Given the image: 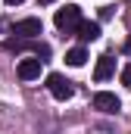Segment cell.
I'll return each mask as SVG.
<instances>
[{"label": "cell", "instance_id": "obj_1", "mask_svg": "<svg viewBox=\"0 0 131 134\" xmlns=\"http://www.w3.org/2000/svg\"><path fill=\"white\" fill-rule=\"evenodd\" d=\"M53 22H56V28H59V31L72 34V31H78V25H81L84 19H81V9H78L75 3H69V6H63V9H56Z\"/></svg>", "mask_w": 131, "mask_h": 134}, {"label": "cell", "instance_id": "obj_2", "mask_svg": "<svg viewBox=\"0 0 131 134\" xmlns=\"http://www.w3.org/2000/svg\"><path fill=\"white\" fill-rule=\"evenodd\" d=\"M47 91L56 97V100H69L72 94H75V87H72V81L63 78L59 72H53V75H47Z\"/></svg>", "mask_w": 131, "mask_h": 134}, {"label": "cell", "instance_id": "obj_3", "mask_svg": "<svg viewBox=\"0 0 131 134\" xmlns=\"http://www.w3.org/2000/svg\"><path fill=\"white\" fill-rule=\"evenodd\" d=\"M13 34H19V37H25V41H34V37H41L44 34V22L41 19H22V22H16L13 25Z\"/></svg>", "mask_w": 131, "mask_h": 134}, {"label": "cell", "instance_id": "obj_4", "mask_svg": "<svg viewBox=\"0 0 131 134\" xmlns=\"http://www.w3.org/2000/svg\"><path fill=\"white\" fill-rule=\"evenodd\" d=\"M94 106H97L100 112H109V115L122 109L119 97H116V94H109V91H100V94H94Z\"/></svg>", "mask_w": 131, "mask_h": 134}, {"label": "cell", "instance_id": "obj_5", "mask_svg": "<svg viewBox=\"0 0 131 134\" xmlns=\"http://www.w3.org/2000/svg\"><path fill=\"white\" fill-rule=\"evenodd\" d=\"M41 63H44V59H37V56L22 59V63H19V78H22V81H34V78H41Z\"/></svg>", "mask_w": 131, "mask_h": 134}, {"label": "cell", "instance_id": "obj_6", "mask_svg": "<svg viewBox=\"0 0 131 134\" xmlns=\"http://www.w3.org/2000/svg\"><path fill=\"white\" fill-rule=\"evenodd\" d=\"M112 72H116V59L109 56V53H103L97 59V69H94V78L97 81H106V78H112Z\"/></svg>", "mask_w": 131, "mask_h": 134}, {"label": "cell", "instance_id": "obj_7", "mask_svg": "<svg viewBox=\"0 0 131 134\" xmlns=\"http://www.w3.org/2000/svg\"><path fill=\"white\" fill-rule=\"evenodd\" d=\"M78 37L88 44V41H97L100 37V22H81L78 25Z\"/></svg>", "mask_w": 131, "mask_h": 134}, {"label": "cell", "instance_id": "obj_8", "mask_svg": "<svg viewBox=\"0 0 131 134\" xmlns=\"http://www.w3.org/2000/svg\"><path fill=\"white\" fill-rule=\"evenodd\" d=\"M66 63H69V66H84V63H88V53H84V47H75V50H69V53H66Z\"/></svg>", "mask_w": 131, "mask_h": 134}, {"label": "cell", "instance_id": "obj_9", "mask_svg": "<svg viewBox=\"0 0 131 134\" xmlns=\"http://www.w3.org/2000/svg\"><path fill=\"white\" fill-rule=\"evenodd\" d=\"M122 84H125V87H131V63L122 69Z\"/></svg>", "mask_w": 131, "mask_h": 134}, {"label": "cell", "instance_id": "obj_10", "mask_svg": "<svg viewBox=\"0 0 131 134\" xmlns=\"http://www.w3.org/2000/svg\"><path fill=\"white\" fill-rule=\"evenodd\" d=\"M125 53H131V37H128V41H125Z\"/></svg>", "mask_w": 131, "mask_h": 134}, {"label": "cell", "instance_id": "obj_11", "mask_svg": "<svg viewBox=\"0 0 131 134\" xmlns=\"http://www.w3.org/2000/svg\"><path fill=\"white\" fill-rule=\"evenodd\" d=\"M6 3H9V6H13V3H22V0H6Z\"/></svg>", "mask_w": 131, "mask_h": 134}]
</instances>
